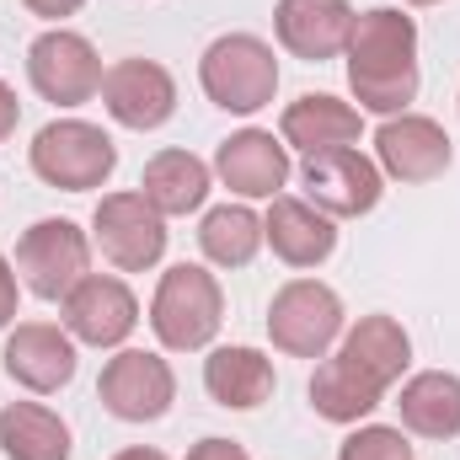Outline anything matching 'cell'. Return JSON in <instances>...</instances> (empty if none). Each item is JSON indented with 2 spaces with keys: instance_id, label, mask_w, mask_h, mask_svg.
<instances>
[{
  "instance_id": "6da1fadb",
  "label": "cell",
  "mask_w": 460,
  "mask_h": 460,
  "mask_svg": "<svg viewBox=\"0 0 460 460\" xmlns=\"http://www.w3.org/2000/svg\"><path fill=\"white\" fill-rule=\"evenodd\" d=\"M412 358V338L402 322L391 316H364L353 332L343 338V348L311 375V407L327 423H358L380 407V396L402 380Z\"/></svg>"
},
{
  "instance_id": "7a4b0ae2",
  "label": "cell",
  "mask_w": 460,
  "mask_h": 460,
  "mask_svg": "<svg viewBox=\"0 0 460 460\" xmlns=\"http://www.w3.org/2000/svg\"><path fill=\"white\" fill-rule=\"evenodd\" d=\"M348 86L364 113H402L418 97V27L412 16L375 5L348 32Z\"/></svg>"
},
{
  "instance_id": "3957f363",
  "label": "cell",
  "mask_w": 460,
  "mask_h": 460,
  "mask_svg": "<svg viewBox=\"0 0 460 460\" xmlns=\"http://www.w3.org/2000/svg\"><path fill=\"white\" fill-rule=\"evenodd\" d=\"M220 322H226V295H220L209 268L177 262V268L161 273V289L150 300V327H155V338L172 353L209 348L215 332H220Z\"/></svg>"
},
{
  "instance_id": "277c9868",
  "label": "cell",
  "mask_w": 460,
  "mask_h": 460,
  "mask_svg": "<svg viewBox=\"0 0 460 460\" xmlns=\"http://www.w3.org/2000/svg\"><path fill=\"white\" fill-rule=\"evenodd\" d=\"M199 81H204V97L226 113H257L273 102L279 92V59L262 38L252 32H226L204 49L199 59Z\"/></svg>"
},
{
  "instance_id": "5b68a950",
  "label": "cell",
  "mask_w": 460,
  "mask_h": 460,
  "mask_svg": "<svg viewBox=\"0 0 460 460\" xmlns=\"http://www.w3.org/2000/svg\"><path fill=\"white\" fill-rule=\"evenodd\" d=\"M32 172L49 182V188H65V193H92L113 177L118 166V145L86 118H54L38 128L32 150H27Z\"/></svg>"
},
{
  "instance_id": "8992f818",
  "label": "cell",
  "mask_w": 460,
  "mask_h": 460,
  "mask_svg": "<svg viewBox=\"0 0 460 460\" xmlns=\"http://www.w3.org/2000/svg\"><path fill=\"white\" fill-rule=\"evenodd\" d=\"M268 338L289 358H322L343 338V300L316 279H289L268 305Z\"/></svg>"
},
{
  "instance_id": "52a82bcc",
  "label": "cell",
  "mask_w": 460,
  "mask_h": 460,
  "mask_svg": "<svg viewBox=\"0 0 460 460\" xmlns=\"http://www.w3.org/2000/svg\"><path fill=\"white\" fill-rule=\"evenodd\" d=\"M92 268V241L75 220H38L16 241V273L38 300H65Z\"/></svg>"
},
{
  "instance_id": "ba28073f",
  "label": "cell",
  "mask_w": 460,
  "mask_h": 460,
  "mask_svg": "<svg viewBox=\"0 0 460 460\" xmlns=\"http://www.w3.org/2000/svg\"><path fill=\"white\" fill-rule=\"evenodd\" d=\"M102 59H97V49L81 38V32H65V27H54V32H43V38H32V49H27V81H32V92L43 97V102H54V108H81V102H92L97 92H102Z\"/></svg>"
},
{
  "instance_id": "9c48e42d",
  "label": "cell",
  "mask_w": 460,
  "mask_h": 460,
  "mask_svg": "<svg viewBox=\"0 0 460 460\" xmlns=\"http://www.w3.org/2000/svg\"><path fill=\"white\" fill-rule=\"evenodd\" d=\"M92 235L113 268L145 273L166 252V215H155V204L145 193H108L92 215Z\"/></svg>"
},
{
  "instance_id": "30bf717a",
  "label": "cell",
  "mask_w": 460,
  "mask_h": 460,
  "mask_svg": "<svg viewBox=\"0 0 460 460\" xmlns=\"http://www.w3.org/2000/svg\"><path fill=\"white\" fill-rule=\"evenodd\" d=\"M97 396H102V407L113 418H123V423H155L177 402V375H172V364L161 353L123 348L118 358H108V369L97 380Z\"/></svg>"
},
{
  "instance_id": "8fae6325",
  "label": "cell",
  "mask_w": 460,
  "mask_h": 460,
  "mask_svg": "<svg viewBox=\"0 0 460 460\" xmlns=\"http://www.w3.org/2000/svg\"><path fill=\"white\" fill-rule=\"evenodd\" d=\"M300 177H305L311 204H316L322 215H332V220H358V215H369V209L380 204V193H385V182H380L385 172H380L369 155H358L353 145L305 155Z\"/></svg>"
},
{
  "instance_id": "7c38bea8",
  "label": "cell",
  "mask_w": 460,
  "mask_h": 460,
  "mask_svg": "<svg viewBox=\"0 0 460 460\" xmlns=\"http://www.w3.org/2000/svg\"><path fill=\"white\" fill-rule=\"evenodd\" d=\"M139 327V300L123 279L108 273H86L70 295H65V332L92 348H118Z\"/></svg>"
},
{
  "instance_id": "4fadbf2b",
  "label": "cell",
  "mask_w": 460,
  "mask_h": 460,
  "mask_svg": "<svg viewBox=\"0 0 460 460\" xmlns=\"http://www.w3.org/2000/svg\"><path fill=\"white\" fill-rule=\"evenodd\" d=\"M102 102H108L113 123L145 134V128H161L177 113V81L155 59H118L102 75Z\"/></svg>"
},
{
  "instance_id": "5bb4252c",
  "label": "cell",
  "mask_w": 460,
  "mask_h": 460,
  "mask_svg": "<svg viewBox=\"0 0 460 460\" xmlns=\"http://www.w3.org/2000/svg\"><path fill=\"white\" fill-rule=\"evenodd\" d=\"M375 166L385 172V177H396V182H434V177H445V166H450V134L434 123V118L423 113H402V118H385L380 123V134H375Z\"/></svg>"
},
{
  "instance_id": "9a60e30c",
  "label": "cell",
  "mask_w": 460,
  "mask_h": 460,
  "mask_svg": "<svg viewBox=\"0 0 460 460\" xmlns=\"http://www.w3.org/2000/svg\"><path fill=\"white\" fill-rule=\"evenodd\" d=\"M0 358H5V375L16 385L38 391V396H49V391H59V385L75 380V338L59 332V327H49V322H22L5 338Z\"/></svg>"
},
{
  "instance_id": "2e32d148",
  "label": "cell",
  "mask_w": 460,
  "mask_h": 460,
  "mask_svg": "<svg viewBox=\"0 0 460 460\" xmlns=\"http://www.w3.org/2000/svg\"><path fill=\"white\" fill-rule=\"evenodd\" d=\"M215 172L241 199H279V188L289 182V150L268 128H241L220 145Z\"/></svg>"
},
{
  "instance_id": "e0dca14e",
  "label": "cell",
  "mask_w": 460,
  "mask_h": 460,
  "mask_svg": "<svg viewBox=\"0 0 460 460\" xmlns=\"http://www.w3.org/2000/svg\"><path fill=\"white\" fill-rule=\"evenodd\" d=\"M262 241L273 246V257L279 262H289V268H316V262H327L332 252H338V226H332V215H322L311 199H273V209H268V220H262Z\"/></svg>"
},
{
  "instance_id": "ac0fdd59",
  "label": "cell",
  "mask_w": 460,
  "mask_h": 460,
  "mask_svg": "<svg viewBox=\"0 0 460 460\" xmlns=\"http://www.w3.org/2000/svg\"><path fill=\"white\" fill-rule=\"evenodd\" d=\"M273 27H279V43L295 54V59H338L348 49V32H353V11L343 0H279L273 11Z\"/></svg>"
},
{
  "instance_id": "d6986e66",
  "label": "cell",
  "mask_w": 460,
  "mask_h": 460,
  "mask_svg": "<svg viewBox=\"0 0 460 460\" xmlns=\"http://www.w3.org/2000/svg\"><path fill=\"white\" fill-rule=\"evenodd\" d=\"M273 358L257 348H215L204 358V391L230 407V412H252L273 396Z\"/></svg>"
},
{
  "instance_id": "ffe728a7",
  "label": "cell",
  "mask_w": 460,
  "mask_h": 460,
  "mask_svg": "<svg viewBox=\"0 0 460 460\" xmlns=\"http://www.w3.org/2000/svg\"><path fill=\"white\" fill-rule=\"evenodd\" d=\"M358 128H364L358 108H348V102L327 97V92H311V97H300V102L284 108V145H295L305 155L358 145Z\"/></svg>"
},
{
  "instance_id": "44dd1931",
  "label": "cell",
  "mask_w": 460,
  "mask_h": 460,
  "mask_svg": "<svg viewBox=\"0 0 460 460\" xmlns=\"http://www.w3.org/2000/svg\"><path fill=\"white\" fill-rule=\"evenodd\" d=\"M139 188L155 204V215H193L209 199V166L193 150H161L145 161Z\"/></svg>"
},
{
  "instance_id": "7402d4cb",
  "label": "cell",
  "mask_w": 460,
  "mask_h": 460,
  "mask_svg": "<svg viewBox=\"0 0 460 460\" xmlns=\"http://www.w3.org/2000/svg\"><path fill=\"white\" fill-rule=\"evenodd\" d=\"M402 423L423 439H456L460 434V375L423 369L402 385Z\"/></svg>"
},
{
  "instance_id": "603a6c76",
  "label": "cell",
  "mask_w": 460,
  "mask_h": 460,
  "mask_svg": "<svg viewBox=\"0 0 460 460\" xmlns=\"http://www.w3.org/2000/svg\"><path fill=\"white\" fill-rule=\"evenodd\" d=\"M0 450L11 460H70V429L38 402H11L0 412Z\"/></svg>"
},
{
  "instance_id": "cb8c5ba5",
  "label": "cell",
  "mask_w": 460,
  "mask_h": 460,
  "mask_svg": "<svg viewBox=\"0 0 460 460\" xmlns=\"http://www.w3.org/2000/svg\"><path fill=\"white\" fill-rule=\"evenodd\" d=\"M199 246L215 268H246L262 246V220L246 209V204H220L204 215L199 226Z\"/></svg>"
},
{
  "instance_id": "d4e9b609",
  "label": "cell",
  "mask_w": 460,
  "mask_h": 460,
  "mask_svg": "<svg viewBox=\"0 0 460 460\" xmlns=\"http://www.w3.org/2000/svg\"><path fill=\"white\" fill-rule=\"evenodd\" d=\"M338 460H412V445L402 439V429H385V423H369L358 434H348Z\"/></svg>"
},
{
  "instance_id": "484cf974",
  "label": "cell",
  "mask_w": 460,
  "mask_h": 460,
  "mask_svg": "<svg viewBox=\"0 0 460 460\" xmlns=\"http://www.w3.org/2000/svg\"><path fill=\"white\" fill-rule=\"evenodd\" d=\"M188 460H252L235 439H199L193 450H188Z\"/></svg>"
},
{
  "instance_id": "4316f807",
  "label": "cell",
  "mask_w": 460,
  "mask_h": 460,
  "mask_svg": "<svg viewBox=\"0 0 460 460\" xmlns=\"http://www.w3.org/2000/svg\"><path fill=\"white\" fill-rule=\"evenodd\" d=\"M32 16H49V22H65V16H75L86 0H22Z\"/></svg>"
},
{
  "instance_id": "83f0119b",
  "label": "cell",
  "mask_w": 460,
  "mask_h": 460,
  "mask_svg": "<svg viewBox=\"0 0 460 460\" xmlns=\"http://www.w3.org/2000/svg\"><path fill=\"white\" fill-rule=\"evenodd\" d=\"M16 316V273H11V262L0 257V327Z\"/></svg>"
},
{
  "instance_id": "f1b7e54d",
  "label": "cell",
  "mask_w": 460,
  "mask_h": 460,
  "mask_svg": "<svg viewBox=\"0 0 460 460\" xmlns=\"http://www.w3.org/2000/svg\"><path fill=\"white\" fill-rule=\"evenodd\" d=\"M16 118H22V102H16V92H11V86L0 81V139H11Z\"/></svg>"
},
{
  "instance_id": "f546056e",
  "label": "cell",
  "mask_w": 460,
  "mask_h": 460,
  "mask_svg": "<svg viewBox=\"0 0 460 460\" xmlns=\"http://www.w3.org/2000/svg\"><path fill=\"white\" fill-rule=\"evenodd\" d=\"M113 460H166V456H161V450H145V445H139V450H123V456H113Z\"/></svg>"
},
{
  "instance_id": "4dcf8cb0",
  "label": "cell",
  "mask_w": 460,
  "mask_h": 460,
  "mask_svg": "<svg viewBox=\"0 0 460 460\" xmlns=\"http://www.w3.org/2000/svg\"><path fill=\"white\" fill-rule=\"evenodd\" d=\"M407 5H439V0H407Z\"/></svg>"
}]
</instances>
